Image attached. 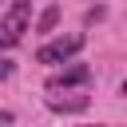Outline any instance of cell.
<instances>
[{
	"label": "cell",
	"instance_id": "6da1fadb",
	"mask_svg": "<svg viewBox=\"0 0 127 127\" xmlns=\"http://www.w3.org/2000/svg\"><path fill=\"white\" fill-rule=\"evenodd\" d=\"M28 20H32V4L28 0H16L4 12V20H0V48H16L24 40V32H28Z\"/></svg>",
	"mask_w": 127,
	"mask_h": 127
},
{
	"label": "cell",
	"instance_id": "7a4b0ae2",
	"mask_svg": "<svg viewBox=\"0 0 127 127\" xmlns=\"http://www.w3.org/2000/svg\"><path fill=\"white\" fill-rule=\"evenodd\" d=\"M79 48H83V36H79V32H71V36H60V40L44 44V48L36 52V60H40V64H60V60H71Z\"/></svg>",
	"mask_w": 127,
	"mask_h": 127
},
{
	"label": "cell",
	"instance_id": "3957f363",
	"mask_svg": "<svg viewBox=\"0 0 127 127\" xmlns=\"http://www.w3.org/2000/svg\"><path fill=\"white\" fill-rule=\"evenodd\" d=\"M87 83H91V67H87V64H75V67H67V71H60V75H52V79H48V91L87 87Z\"/></svg>",
	"mask_w": 127,
	"mask_h": 127
},
{
	"label": "cell",
	"instance_id": "277c9868",
	"mask_svg": "<svg viewBox=\"0 0 127 127\" xmlns=\"http://www.w3.org/2000/svg\"><path fill=\"white\" fill-rule=\"evenodd\" d=\"M52 111H83L87 107V95H71V99H48Z\"/></svg>",
	"mask_w": 127,
	"mask_h": 127
},
{
	"label": "cell",
	"instance_id": "5b68a950",
	"mask_svg": "<svg viewBox=\"0 0 127 127\" xmlns=\"http://www.w3.org/2000/svg\"><path fill=\"white\" fill-rule=\"evenodd\" d=\"M4 75H12V64H8V60H0V79H4Z\"/></svg>",
	"mask_w": 127,
	"mask_h": 127
},
{
	"label": "cell",
	"instance_id": "8992f818",
	"mask_svg": "<svg viewBox=\"0 0 127 127\" xmlns=\"http://www.w3.org/2000/svg\"><path fill=\"white\" fill-rule=\"evenodd\" d=\"M12 123V111H0V127H8Z\"/></svg>",
	"mask_w": 127,
	"mask_h": 127
},
{
	"label": "cell",
	"instance_id": "52a82bcc",
	"mask_svg": "<svg viewBox=\"0 0 127 127\" xmlns=\"http://www.w3.org/2000/svg\"><path fill=\"white\" fill-rule=\"evenodd\" d=\"M95 127H111V123H95Z\"/></svg>",
	"mask_w": 127,
	"mask_h": 127
}]
</instances>
